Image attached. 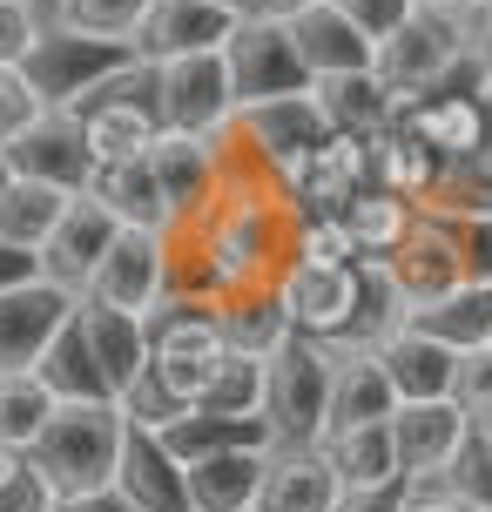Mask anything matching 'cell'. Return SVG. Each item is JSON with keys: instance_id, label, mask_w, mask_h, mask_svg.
I'll use <instances>...</instances> for the list:
<instances>
[{"instance_id": "6da1fadb", "label": "cell", "mask_w": 492, "mask_h": 512, "mask_svg": "<svg viewBox=\"0 0 492 512\" xmlns=\"http://www.w3.org/2000/svg\"><path fill=\"white\" fill-rule=\"evenodd\" d=\"M135 418L122 398H88V405H61L48 418V432L27 445L34 479L54 492V506H81L95 492H115L122 459H129Z\"/></svg>"}, {"instance_id": "7a4b0ae2", "label": "cell", "mask_w": 492, "mask_h": 512, "mask_svg": "<svg viewBox=\"0 0 492 512\" xmlns=\"http://www.w3.org/2000/svg\"><path fill=\"white\" fill-rule=\"evenodd\" d=\"M230 135L257 155L263 169L277 176V189L290 196L297 176H304V162H311V155L324 149V135H331V108L317 102V88H304V95H270V102L236 108Z\"/></svg>"}, {"instance_id": "3957f363", "label": "cell", "mask_w": 492, "mask_h": 512, "mask_svg": "<svg viewBox=\"0 0 492 512\" xmlns=\"http://www.w3.org/2000/svg\"><path fill=\"white\" fill-rule=\"evenodd\" d=\"M270 438L277 445H317L331 432V351L317 337L290 331L270 351V398H263Z\"/></svg>"}, {"instance_id": "277c9868", "label": "cell", "mask_w": 492, "mask_h": 512, "mask_svg": "<svg viewBox=\"0 0 492 512\" xmlns=\"http://www.w3.org/2000/svg\"><path fill=\"white\" fill-rule=\"evenodd\" d=\"M162 128H189V135H223L236 122V75H230V48L216 54H176L156 61V88H149Z\"/></svg>"}, {"instance_id": "5b68a950", "label": "cell", "mask_w": 492, "mask_h": 512, "mask_svg": "<svg viewBox=\"0 0 492 512\" xmlns=\"http://www.w3.org/2000/svg\"><path fill=\"white\" fill-rule=\"evenodd\" d=\"M135 41H108V34H81L68 21H48L41 48L27 54V75L48 95V108H81V95H95L122 61H135Z\"/></svg>"}, {"instance_id": "8992f818", "label": "cell", "mask_w": 492, "mask_h": 512, "mask_svg": "<svg viewBox=\"0 0 492 512\" xmlns=\"http://www.w3.org/2000/svg\"><path fill=\"white\" fill-rule=\"evenodd\" d=\"M81 297L88 304H108V310H129V317H156L162 297H169V236L122 223Z\"/></svg>"}, {"instance_id": "52a82bcc", "label": "cell", "mask_w": 492, "mask_h": 512, "mask_svg": "<svg viewBox=\"0 0 492 512\" xmlns=\"http://www.w3.org/2000/svg\"><path fill=\"white\" fill-rule=\"evenodd\" d=\"M358 297H364L358 263H344V270L284 263V277H277V310H284V324L297 337H317V344L351 337V324H358Z\"/></svg>"}, {"instance_id": "ba28073f", "label": "cell", "mask_w": 492, "mask_h": 512, "mask_svg": "<svg viewBox=\"0 0 492 512\" xmlns=\"http://www.w3.org/2000/svg\"><path fill=\"white\" fill-rule=\"evenodd\" d=\"M75 304H81L75 290H61L48 277L0 290V378L7 371H34L48 358V344L75 324Z\"/></svg>"}, {"instance_id": "9c48e42d", "label": "cell", "mask_w": 492, "mask_h": 512, "mask_svg": "<svg viewBox=\"0 0 492 512\" xmlns=\"http://www.w3.org/2000/svg\"><path fill=\"white\" fill-rule=\"evenodd\" d=\"M385 263H391V283H398L405 310H412V324H418V317H432L439 304H452V297L466 290V256H459L452 230L432 223V216H418L412 236H405Z\"/></svg>"}, {"instance_id": "30bf717a", "label": "cell", "mask_w": 492, "mask_h": 512, "mask_svg": "<svg viewBox=\"0 0 492 512\" xmlns=\"http://www.w3.org/2000/svg\"><path fill=\"white\" fill-rule=\"evenodd\" d=\"M230 75H236V108L270 102V95H304V88H311V68H304V54L290 41V21H263V14H250V21L236 27Z\"/></svg>"}, {"instance_id": "8fae6325", "label": "cell", "mask_w": 492, "mask_h": 512, "mask_svg": "<svg viewBox=\"0 0 492 512\" xmlns=\"http://www.w3.org/2000/svg\"><path fill=\"white\" fill-rule=\"evenodd\" d=\"M250 21L243 0H156L149 21L135 34V48L149 61H176V54H216L236 41V27Z\"/></svg>"}, {"instance_id": "7c38bea8", "label": "cell", "mask_w": 492, "mask_h": 512, "mask_svg": "<svg viewBox=\"0 0 492 512\" xmlns=\"http://www.w3.org/2000/svg\"><path fill=\"white\" fill-rule=\"evenodd\" d=\"M142 162H149V176H156L162 203H169V223H189V216L216 196V176H223L216 135H189V128H156V142H149Z\"/></svg>"}, {"instance_id": "4fadbf2b", "label": "cell", "mask_w": 492, "mask_h": 512, "mask_svg": "<svg viewBox=\"0 0 492 512\" xmlns=\"http://www.w3.org/2000/svg\"><path fill=\"white\" fill-rule=\"evenodd\" d=\"M391 445H398V479H412V472H452V465L472 459V418L452 398L398 405L391 411Z\"/></svg>"}, {"instance_id": "5bb4252c", "label": "cell", "mask_w": 492, "mask_h": 512, "mask_svg": "<svg viewBox=\"0 0 492 512\" xmlns=\"http://www.w3.org/2000/svg\"><path fill=\"white\" fill-rule=\"evenodd\" d=\"M75 331L88 344L95 371H102L108 398H129L135 384H142V371H149V317H129V310H108V304H88L81 297Z\"/></svg>"}, {"instance_id": "9a60e30c", "label": "cell", "mask_w": 492, "mask_h": 512, "mask_svg": "<svg viewBox=\"0 0 492 512\" xmlns=\"http://www.w3.org/2000/svg\"><path fill=\"white\" fill-rule=\"evenodd\" d=\"M358 189H371V135H351V128H331L324 149L304 162V176L290 189L297 216H337Z\"/></svg>"}, {"instance_id": "2e32d148", "label": "cell", "mask_w": 492, "mask_h": 512, "mask_svg": "<svg viewBox=\"0 0 492 512\" xmlns=\"http://www.w3.org/2000/svg\"><path fill=\"white\" fill-rule=\"evenodd\" d=\"M115 216H108L95 196H75V203L61 209V223H54V236L41 243V277L61 283V290H88V277H95V263L108 256V243H115Z\"/></svg>"}, {"instance_id": "e0dca14e", "label": "cell", "mask_w": 492, "mask_h": 512, "mask_svg": "<svg viewBox=\"0 0 492 512\" xmlns=\"http://www.w3.org/2000/svg\"><path fill=\"white\" fill-rule=\"evenodd\" d=\"M277 445H223L203 459L182 465V486H189V512H257L263 472H270Z\"/></svg>"}, {"instance_id": "ac0fdd59", "label": "cell", "mask_w": 492, "mask_h": 512, "mask_svg": "<svg viewBox=\"0 0 492 512\" xmlns=\"http://www.w3.org/2000/svg\"><path fill=\"white\" fill-rule=\"evenodd\" d=\"M290 41H297V54H304V68H311V81H331V75H364L371 61H378V41L364 34L337 0H317V7H304L297 21H290Z\"/></svg>"}, {"instance_id": "d6986e66", "label": "cell", "mask_w": 492, "mask_h": 512, "mask_svg": "<svg viewBox=\"0 0 492 512\" xmlns=\"http://www.w3.org/2000/svg\"><path fill=\"white\" fill-rule=\"evenodd\" d=\"M378 364H385L398 405H432V398H452V378H459V344L432 337L425 324H405V331L378 351Z\"/></svg>"}, {"instance_id": "ffe728a7", "label": "cell", "mask_w": 492, "mask_h": 512, "mask_svg": "<svg viewBox=\"0 0 492 512\" xmlns=\"http://www.w3.org/2000/svg\"><path fill=\"white\" fill-rule=\"evenodd\" d=\"M14 162V176H34V182H54V189H81L88 169H95V155H88V135L68 108H48V122L27 128L21 142L7 149Z\"/></svg>"}, {"instance_id": "44dd1931", "label": "cell", "mask_w": 492, "mask_h": 512, "mask_svg": "<svg viewBox=\"0 0 492 512\" xmlns=\"http://www.w3.org/2000/svg\"><path fill=\"white\" fill-rule=\"evenodd\" d=\"M452 176V162H445L432 142H418L405 122H391L371 135V189H391V196H405V203H425L439 182Z\"/></svg>"}, {"instance_id": "7402d4cb", "label": "cell", "mask_w": 492, "mask_h": 512, "mask_svg": "<svg viewBox=\"0 0 492 512\" xmlns=\"http://www.w3.org/2000/svg\"><path fill=\"white\" fill-rule=\"evenodd\" d=\"M337 492L344 486H337V472L324 465L317 445H277L257 492V512H331Z\"/></svg>"}, {"instance_id": "603a6c76", "label": "cell", "mask_w": 492, "mask_h": 512, "mask_svg": "<svg viewBox=\"0 0 492 512\" xmlns=\"http://www.w3.org/2000/svg\"><path fill=\"white\" fill-rule=\"evenodd\" d=\"M81 196H95V203H102L115 223H129V230H162V236L176 230L156 176H149V162H95L88 182H81Z\"/></svg>"}, {"instance_id": "cb8c5ba5", "label": "cell", "mask_w": 492, "mask_h": 512, "mask_svg": "<svg viewBox=\"0 0 492 512\" xmlns=\"http://www.w3.org/2000/svg\"><path fill=\"white\" fill-rule=\"evenodd\" d=\"M324 465L337 472V486H398V445H391V418L371 425H337L317 438Z\"/></svg>"}, {"instance_id": "d4e9b609", "label": "cell", "mask_w": 492, "mask_h": 512, "mask_svg": "<svg viewBox=\"0 0 492 512\" xmlns=\"http://www.w3.org/2000/svg\"><path fill=\"white\" fill-rule=\"evenodd\" d=\"M122 499L135 512H189V486H182V465L169 459V445L156 432H129V459H122Z\"/></svg>"}, {"instance_id": "484cf974", "label": "cell", "mask_w": 492, "mask_h": 512, "mask_svg": "<svg viewBox=\"0 0 492 512\" xmlns=\"http://www.w3.org/2000/svg\"><path fill=\"white\" fill-rule=\"evenodd\" d=\"M405 128H412L418 142H432L445 162H472V155L486 149V108L479 95H425V102L405 108Z\"/></svg>"}, {"instance_id": "4316f807", "label": "cell", "mask_w": 492, "mask_h": 512, "mask_svg": "<svg viewBox=\"0 0 492 512\" xmlns=\"http://www.w3.org/2000/svg\"><path fill=\"white\" fill-rule=\"evenodd\" d=\"M391 411H398V391H391L378 351H331V432L337 425H371Z\"/></svg>"}, {"instance_id": "83f0119b", "label": "cell", "mask_w": 492, "mask_h": 512, "mask_svg": "<svg viewBox=\"0 0 492 512\" xmlns=\"http://www.w3.org/2000/svg\"><path fill=\"white\" fill-rule=\"evenodd\" d=\"M317 88V102L331 108V128H351V135H378V128H391V122H405V95H391L385 81L371 75H331V81H311Z\"/></svg>"}, {"instance_id": "f1b7e54d", "label": "cell", "mask_w": 492, "mask_h": 512, "mask_svg": "<svg viewBox=\"0 0 492 512\" xmlns=\"http://www.w3.org/2000/svg\"><path fill=\"white\" fill-rule=\"evenodd\" d=\"M223 351V317L203 297H162L149 317V358H216Z\"/></svg>"}, {"instance_id": "f546056e", "label": "cell", "mask_w": 492, "mask_h": 512, "mask_svg": "<svg viewBox=\"0 0 492 512\" xmlns=\"http://www.w3.org/2000/svg\"><path fill=\"white\" fill-rule=\"evenodd\" d=\"M337 223L351 230V243H358V256H391L405 236H412L418 209L405 203V196H391V189H358L351 203L337 209Z\"/></svg>"}, {"instance_id": "4dcf8cb0", "label": "cell", "mask_w": 492, "mask_h": 512, "mask_svg": "<svg viewBox=\"0 0 492 512\" xmlns=\"http://www.w3.org/2000/svg\"><path fill=\"white\" fill-rule=\"evenodd\" d=\"M81 189H54V182H34V176H14L7 182V203H0V236L21 243V250H41L61 223V209L75 203Z\"/></svg>"}, {"instance_id": "1f68e13d", "label": "cell", "mask_w": 492, "mask_h": 512, "mask_svg": "<svg viewBox=\"0 0 492 512\" xmlns=\"http://www.w3.org/2000/svg\"><path fill=\"white\" fill-rule=\"evenodd\" d=\"M263 398H270V358H263V351H236V344H223L203 411H216V418H263Z\"/></svg>"}, {"instance_id": "d6a6232c", "label": "cell", "mask_w": 492, "mask_h": 512, "mask_svg": "<svg viewBox=\"0 0 492 512\" xmlns=\"http://www.w3.org/2000/svg\"><path fill=\"white\" fill-rule=\"evenodd\" d=\"M216 317H223V344H236V351H263L270 358L290 337L284 310H277V283L270 290H236V297H223Z\"/></svg>"}, {"instance_id": "836d02e7", "label": "cell", "mask_w": 492, "mask_h": 512, "mask_svg": "<svg viewBox=\"0 0 492 512\" xmlns=\"http://www.w3.org/2000/svg\"><path fill=\"white\" fill-rule=\"evenodd\" d=\"M54 411H61V398L48 391L41 371H7V378H0V438H7L14 452H27L34 438L48 432Z\"/></svg>"}, {"instance_id": "e575fe53", "label": "cell", "mask_w": 492, "mask_h": 512, "mask_svg": "<svg viewBox=\"0 0 492 512\" xmlns=\"http://www.w3.org/2000/svg\"><path fill=\"white\" fill-rule=\"evenodd\" d=\"M81 310V304H75ZM41 378H48V391L61 398V405H88V398H108V384H102V371H95V358H88V344H81V331L68 324V331L48 344V358L34 364Z\"/></svg>"}, {"instance_id": "d590c367", "label": "cell", "mask_w": 492, "mask_h": 512, "mask_svg": "<svg viewBox=\"0 0 492 512\" xmlns=\"http://www.w3.org/2000/svg\"><path fill=\"white\" fill-rule=\"evenodd\" d=\"M290 263H311V270H344L358 263V243L337 216H297L290 223Z\"/></svg>"}, {"instance_id": "8d00e7d4", "label": "cell", "mask_w": 492, "mask_h": 512, "mask_svg": "<svg viewBox=\"0 0 492 512\" xmlns=\"http://www.w3.org/2000/svg\"><path fill=\"white\" fill-rule=\"evenodd\" d=\"M48 122V95L34 88V75L27 68H7L0 61V149H14L27 128Z\"/></svg>"}, {"instance_id": "74e56055", "label": "cell", "mask_w": 492, "mask_h": 512, "mask_svg": "<svg viewBox=\"0 0 492 512\" xmlns=\"http://www.w3.org/2000/svg\"><path fill=\"white\" fill-rule=\"evenodd\" d=\"M149 7H156V0H68V14H61V21L81 27V34L135 41V34H142V21H149Z\"/></svg>"}, {"instance_id": "f35d334b", "label": "cell", "mask_w": 492, "mask_h": 512, "mask_svg": "<svg viewBox=\"0 0 492 512\" xmlns=\"http://www.w3.org/2000/svg\"><path fill=\"white\" fill-rule=\"evenodd\" d=\"M452 405L466 411L472 425H492V351L472 344L459 351V378H452Z\"/></svg>"}, {"instance_id": "ab89813d", "label": "cell", "mask_w": 492, "mask_h": 512, "mask_svg": "<svg viewBox=\"0 0 492 512\" xmlns=\"http://www.w3.org/2000/svg\"><path fill=\"white\" fill-rule=\"evenodd\" d=\"M41 34H48V21H41L34 0H0V61L7 68H27V54L41 48Z\"/></svg>"}, {"instance_id": "60d3db41", "label": "cell", "mask_w": 492, "mask_h": 512, "mask_svg": "<svg viewBox=\"0 0 492 512\" xmlns=\"http://www.w3.org/2000/svg\"><path fill=\"white\" fill-rule=\"evenodd\" d=\"M445 230H452V243L466 256V283L472 290H492V209L486 216H452Z\"/></svg>"}, {"instance_id": "b9f144b4", "label": "cell", "mask_w": 492, "mask_h": 512, "mask_svg": "<svg viewBox=\"0 0 492 512\" xmlns=\"http://www.w3.org/2000/svg\"><path fill=\"white\" fill-rule=\"evenodd\" d=\"M337 7H344V14L371 34V41H385L391 27H405L418 14V0H337Z\"/></svg>"}, {"instance_id": "7bdbcfd3", "label": "cell", "mask_w": 492, "mask_h": 512, "mask_svg": "<svg viewBox=\"0 0 492 512\" xmlns=\"http://www.w3.org/2000/svg\"><path fill=\"white\" fill-rule=\"evenodd\" d=\"M0 512H61V506H54V492L34 479V465H21L14 479H0Z\"/></svg>"}, {"instance_id": "ee69618b", "label": "cell", "mask_w": 492, "mask_h": 512, "mask_svg": "<svg viewBox=\"0 0 492 512\" xmlns=\"http://www.w3.org/2000/svg\"><path fill=\"white\" fill-rule=\"evenodd\" d=\"M331 512H405V492L398 486H344Z\"/></svg>"}, {"instance_id": "f6af8a7d", "label": "cell", "mask_w": 492, "mask_h": 512, "mask_svg": "<svg viewBox=\"0 0 492 512\" xmlns=\"http://www.w3.org/2000/svg\"><path fill=\"white\" fill-rule=\"evenodd\" d=\"M34 277H41V250H21V243H7V236H0V290L34 283Z\"/></svg>"}, {"instance_id": "bcb514c9", "label": "cell", "mask_w": 492, "mask_h": 512, "mask_svg": "<svg viewBox=\"0 0 492 512\" xmlns=\"http://www.w3.org/2000/svg\"><path fill=\"white\" fill-rule=\"evenodd\" d=\"M250 14H263V21H297L304 7H317V0H243Z\"/></svg>"}, {"instance_id": "7dc6e473", "label": "cell", "mask_w": 492, "mask_h": 512, "mask_svg": "<svg viewBox=\"0 0 492 512\" xmlns=\"http://www.w3.org/2000/svg\"><path fill=\"white\" fill-rule=\"evenodd\" d=\"M425 512H492L479 492H452V499H439V506H425Z\"/></svg>"}, {"instance_id": "c3c4849f", "label": "cell", "mask_w": 492, "mask_h": 512, "mask_svg": "<svg viewBox=\"0 0 492 512\" xmlns=\"http://www.w3.org/2000/svg\"><path fill=\"white\" fill-rule=\"evenodd\" d=\"M418 7H439V14H479L486 0H418Z\"/></svg>"}, {"instance_id": "681fc988", "label": "cell", "mask_w": 492, "mask_h": 512, "mask_svg": "<svg viewBox=\"0 0 492 512\" xmlns=\"http://www.w3.org/2000/svg\"><path fill=\"white\" fill-rule=\"evenodd\" d=\"M27 465V452H14V445H7V438H0V479H14V472H21Z\"/></svg>"}, {"instance_id": "f907efd6", "label": "cell", "mask_w": 492, "mask_h": 512, "mask_svg": "<svg viewBox=\"0 0 492 512\" xmlns=\"http://www.w3.org/2000/svg\"><path fill=\"white\" fill-rule=\"evenodd\" d=\"M472 445H479V465L492 472V425H472Z\"/></svg>"}, {"instance_id": "816d5d0a", "label": "cell", "mask_w": 492, "mask_h": 512, "mask_svg": "<svg viewBox=\"0 0 492 512\" xmlns=\"http://www.w3.org/2000/svg\"><path fill=\"white\" fill-rule=\"evenodd\" d=\"M34 7H41V21H61L68 14V0H34Z\"/></svg>"}, {"instance_id": "f5cc1de1", "label": "cell", "mask_w": 492, "mask_h": 512, "mask_svg": "<svg viewBox=\"0 0 492 512\" xmlns=\"http://www.w3.org/2000/svg\"><path fill=\"white\" fill-rule=\"evenodd\" d=\"M7 182H14V162H7V149H0V203H7Z\"/></svg>"}, {"instance_id": "db71d44e", "label": "cell", "mask_w": 492, "mask_h": 512, "mask_svg": "<svg viewBox=\"0 0 492 512\" xmlns=\"http://www.w3.org/2000/svg\"><path fill=\"white\" fill-rule=\"evenodd\" d=\"M479 155H486V162H492V108H486V149H479Z\"/></svg>"}, {"instance_id": "11a10c76", "label": "cell", "mask_w": 492, "mask_h": 512, "mask_svg": "<svg viewBox=\"0 0 492 512\" xmlns=\"http://www.w3.org/2000/svg\"><path fill=\"white\" fill-rule=\"evenodd\" d=\"M486 351H492V331H486Z\"/></svg>"}, {"instance_id": "9f6ffc18", "label": "cell", "mask_w": 492, "mask_h": 512, "mask_svg": "<svg viewBox=\"0 0 492 512\" xmlns=\"http://www.w3.org/2000/svg\"><path fill=\"white\" fill-rule=\"evenodd\" d=\"M61 512H68V506H61Z\"/></svg>"}]
</instances>
